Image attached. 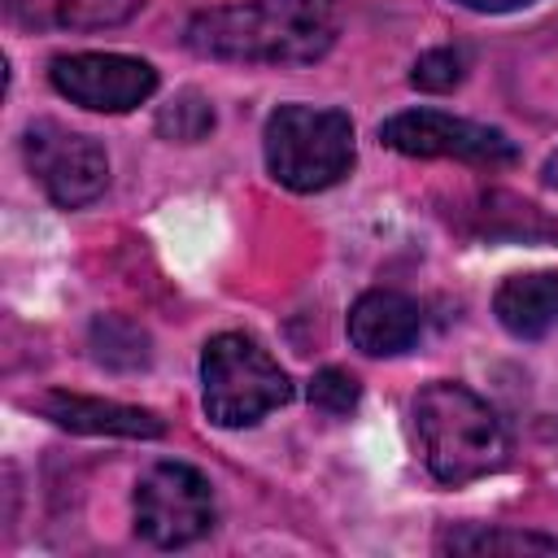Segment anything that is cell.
Masks as SVG:
<instances>
[{
  "label": "cell",
  "mask_w": 558,
  "mask_h": 558,
  "mask_svg": "<svg viewBox=\"0 0 558 558\" xmlns=\"http://www.w3.org/2000/svg\"><path fill=\"white\" fill-rule=\"evenodd\" d=\"M266 170L288 192H323L353 170V122L344 109L279 105L266 118Z\"/></svg>",
  "instance_id": "obj_3"
},
{
  "label": "cell",
  "mask_w": 558,
  "mask_h": 558,
  "mask_svg": "<svg viewBox=\"0 0 558 558\" xmlns=\"http://www.w3.org/2000/svg\"><path fill=\"white\" fill-rule=\"evenodd\" d=\"M541 174H545V183H549V187H558V153L545 161V170H541Z\"/></svg>",
  "instance_id": "obj_19"
},
{
  "label": "cell",
  "mask_w": 558,
  "mask_h": 558,
  "mask_svg": "<svg viewBox=\"0 0 558 558\" xmlns=\"http://www.w3.org/2000/svg\"><path fill=\"white\" fill-rule=\"evenodd\" d=\"M39 414L52 418L57 427L83 432V436H131V440L166 436L161 414L140 410V405H122V401L78 397V392H44L39 397Z\"/></svg>",
  "instance_id": "obj_10"
},
{
  "label": "cell",
  "mask_w": 558,
  "mask_h": 558,
  "mask_svg": "<svg viewBox=\"0 0 558 558\" xmlns=\"http://www.w3.org/2000/svg\"><path fill=\"white\" fill-rule=\"evenodd\" d=\"M462 74H466V57L458 48H427L410 70V83L418 92H453Z\"/></svg>",
  "instance_id": "obj_17"
},
{
  "label": "cell",
  "mask_w": 558,
  "mask_h": 558,
  "mask_svg": "<svg viewBox=\"0 0 558 558\" xmlns=\"http://www.w3.org/2000/svg\"><path fill=\"white\" fill-rule=\"evenodd\" d=\"M445 554H558V536L519 532V527H453L440 536Z\"/></svg>",
  "instance_id": "obj_14"
},
{
  "label": "cell",
  "mask_w": 558,
  "mask_h": 558,
  "mask_svg": "<svg viewBox=\"0 0 558 558\" xmlns=\"http://www.w3.org/2000/svg\"><path fill=\"white\" fill-rule=\"evenodd\" d=\"M453 4H462L471 13H514V9H523L532 0H453Z\"/></svg>",
  "instance_id": "obj_18"
},
{
  "label": "cell",
  "mask_w": 558,
  "mask_h": 558,
  "mask_svg": "<svg viewBox=\"0 0 558 558\" xmlns=\"http://www.w3.org/2000/svg\"><path fill=\"white\" fill-rule=\"evenodd\" d=\"M414 432L427 471L449 488L497 471L510 449L497 410L453 379H436L414 397Z\"/></svg>",
  "instance_id": "obj_2"
},
{
  "label": "cell",
  "mask_w": 558,
  "mask_h": 558,
  "mask_svg": "<svg viewBox=\"0 0 558 558\" xmlns=\"http://www.w3.org/2000/svg\"><path fill=\"white\" fill-rule=\"evenodd\" d=\"M423 331L418 305L397 288H371L349 310V340L366 357H397Z\"/></svg>",
  "instance_id": "obj_9"
},
{
  "label": "cell",
  "mask_w": 558,
  "mask_h": 558,
  "mask_svg": "<svg viewBox=\"0 0 558 558\" xmlns=\"http://www.w3.org/2000/svg\"><path fill=\"white\" fill-rule=\"evenodd\" d=\"M379 140L405 157H453L480 170H506L519 161V148L506 131L471 122V118H453L440 109H405L392 113L379 126Z\"/></svg>",
  "instance_id": "obj_6"
},
{
  "label": "cell",
  "mask_w": 558,
  "mask_h": 558,
  "mask_svg": "<svg viewBox=\"0 0 558 558\" xmlns=\"http://www.w3.org/2000/svg\"><path fill=\"white\" fill-rule=\"evenodd\" d=\"M144 0H4V13L31 31H105L122 26Z\"/></svg>",
  "instance_id": "obj_12"
},
{
  "label": "cell",
  "mask_w": 558,
  "mask_h": 558,
  "mask_svg": "<svg viewBox=\"0 0 558 558\" xmlns=\"http://www.w3.org/2000/svg\"><path fill=\"white\" fill-rule=\"evenodd\" d=\"M87 349H92V357H96L105 371H122V375L144 371V366L153 362V340H148V331H144L135 318H126V314H100V318H92V327H87Z\"/></svg>",
  "instance_id": "obj_13"
},
{
  "label": "cell",
  "mask_w": 558,
  "mask_h": 558,
  "mask_svg": "<svg viewBox=\"0 0 558 558\" xmlns=\"http://www.w3.org/2000/svg\"><path fill=\"white\" fill-rule=\"evenodd\" d=\"M288 371L244 331H222L201 353V401L218 427H253L288 405Z\"/></svg>",
  "instance_id": "obj_4"
},
{
  "label": "cell",
  "mask_w": 558,
  "mask_h": 558,
  "mask_svg": "<svg viewBox=\"0 0 558 558\" xmlns=\"http://www.w3.org/2000/svg\"><path fill=\"white\" fill-rule=\"evenodd\" d=\"M214 488L187 462H157L135 484V532L157 549H183L214 527Z\"/></svg>",
  "instance_id": "obj_5"
},
{
  "label": "cell",
  "mask_w": 558,
  "mask_h": 558,
  "mask_svg": "<svg viewBox=\"0 0 558 558\" xmlns=\"http://www.w3.org/2000/svg\"><path fill=\"white\" fill-rule=\"evenodd\" d=\"M340 35L336 0H235L192 13L183 44L209 61L310 65Z\"/></svg>",
  "instance_id": "obj_1"
},
{
  "label": "cell",
  "mask_w": 558,
  "mask_h": 558,
  "mask_svg": "<svg viewBox=\"0 0 558 558\" xmlns=\"http://www.w3.org/2000/svg\"><path fill=\"white\" fill-rule=\"evenodd\" d=\"M357 401H362V384H357V375H349L344 366H323V371L310 379V405L323 410V414H331V418L353 414Z\"/></svg>",
  "instance_id": "obj_16"
},
{
  "label": "cell",
  "mask_w": 558,
  "mask_h": 558,
  "mask_svg": "<svg viewBox=\"0 0 558 558\" xmlns=\"http://www.w3.org/2000/svg\"><path fill=\"white\" fill-rule=\"evenodd\" d=\"M22 153L31 174L48 192V201L61 209H83L109 187V157L83 131H70L48 118L31 122L22 135Z\"/></svg>",
  "instance_id": "obj_7"
},
{
  "label": "cell",
  "mask_w": 558,
  "mask_h": 558,
  "mask_svg": "<svg viewBox=\"0 0 558 558\" xmlns=\"http://www.w3.org/2000/svg\"><path fill=\"white\" fill-rule=\"evenodd\" d=\"M214 105L201 96V92H179L170 105H161L157 109V135H166V140H174V144H201V140H209V131H214Z\"/></svg>",
  "instance_id": "obj_15"
},
{
  "label": "cell",
  "mask_w": 558,
  "mask_h": 558,
  "mask_svg": "<svg viewBox=\"0 0 558 558\" xmlns=\"http://www.w3.org/2000/svg\"><path fill=\"white\" fill-rule=\"evenodd\" d=\"M497 323L519 340H541L558 327V270L510 275L493 296Z\"/></svg>",
  "instance_id": "obj_11"
},
{
  "label": "cell",
  "mask_w": 558,
  "mask_h": 558,
  "mask_svg": "<svg viewBox=\"0 0 558 558\" xmlns=\"http://www.w3.org/2000/svg\"><path fill=\"white\" fill-rule=\"evenodd\" d=\"M52 87L92 113H126L157 92V70L126 52H70L48 70Z\"/></svg>",
  "instance_id": "obj_8"
}]
</instances>
